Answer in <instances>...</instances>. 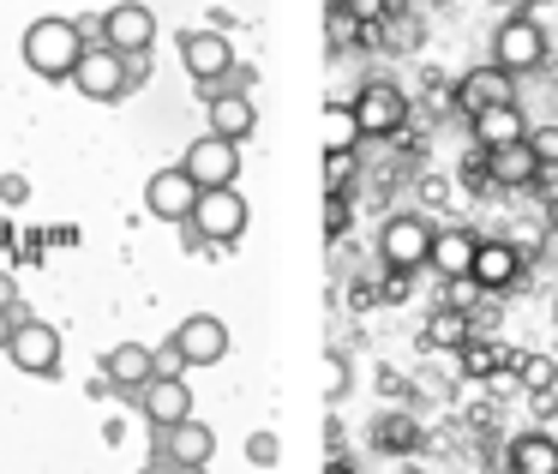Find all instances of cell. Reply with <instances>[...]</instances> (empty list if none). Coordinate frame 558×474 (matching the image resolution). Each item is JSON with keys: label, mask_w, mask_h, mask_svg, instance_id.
Returning <instances> with one entry per match:
<instances>
[{"label": "cell", "mask_w": 558, "mask_h": 474, "mask_svg": "<svg viewBox=\"0 0 558 474\" xmlns=\"http://www.w3.org/2000/svg\"><path fill=\"white\" fill-rule=\"evenodd\" d=\"M186 229L198 246H229L246 234V198L234 186H198L193 210H186Z\"/></svg>", "instance_id": "1"}, {"label": "cell", "mask_w": 558, "mask_h": 474, "mask_svg": "<svg viewBox=\"0 0 558 474\" xmlns=\"http://www.w3.org/2000/svg\"><path fill=\"white\" fill-rule=\"evenodd\" d=\"M78 49H85V31H78L73 19H37V25L25 31V61H31V73H43V78H66L78 61Z\"/></svg>", "instance_id": "2"}, {"label": "cell", "mask_w": 558, "mask_h": 474, "mask_svg": "<svg viewBox=\"0 0 558 474\" xmlns=\"http://www.w3.org/2000/svg\"><path fill=\"white\" fill-rule=\"evenodd\" d=\"M349 114H354V126H361V138H397L402 126H409V97H402L390 78H373V85L354 90Z\"/></svg>", "instance_id": "3"}, {"label": "cell", "mask_w": 558, "mask_h": 474, "mask_svg": "<svg viewBox=\"0 0 558 474\" xmlns=\"http://www.w3.org/2000/svg\"><path fill=\"white\" fill-rule=\"evenodd\" d=\"M493 66H505L510 78H529L546 66V31L534 25L529 13L505 19V25L493 31Z\"/></svg>", "instance_id": "4"}, {"label": "cell", "mask_w": 558, "mask_h": 474, "mask_svg": "<svg viewBox=\"0 0 558 474\" xmlns=\"http://www.w3.org/2000/svg\"><path fill=\"white\" fill-rule=\"evenodd\" d=\"M66 78H73L90 102H121L126 97V54H114L109 42H85Z\"/></svg>", "instance_id": "5"}, {"label": "cell", "mask_w": 558, "mask_h": 474, "mask_svg": "<svg viewBox=\"0 0 558 474\" xmlns=\"http://www.w3.org/2000/svg\"><path fill=\"white\" fill-rule=\"evenodd\" d=\"M7 361L19 366V373L31 378H49L54 366H61V330L43 325V318H13V337H7Z\"/></svg>", "instance_id": "6"}, {"label": "cell", "mask_w": 558, "mask_h": 474, "mask_svg": "<svg viewBox=\"0 0 558 474\" xmlns=\"http://www.w3.org/2000/svg\"><path fill=\"white\" fill-rule=\"evenodd\" d=\"M181 169L193 174V186H234V181H241V145L222 138V133H205V138L186 145Z\"/></svg>", "instance_id": "7"}, {"label": "cell", "mask_w": 558, "mask_h": 474, "mask_svg": "<svg viewBox=\"0 0 558 474\" xmlns=\"http://www.w3.org/2000/svg\"><path fill=\"white\" fill-rule=\"evenodd\" d=\"M426 241H433V222L426 217H390L378 229V265L385 270H426Z\"/></svg>", "instance_id": "8"}, {"label": "cell", "mask_w": 558, "mask_h": 474, "mask_svg": "<svg viewBox=\"0 0 558 474\" xmlns=\"http://www.w3.org/2000/svg\"><path fill=\"white\" fill-rule=\"evenodd\" d=\"M181 66H186V73H193L205 90L229 85V78H234V49H229V37H222V31H186V37H181Z\"/></svg>", "instance_id": "9"}, {"label": "cell", "mask_w": 558, "mask_h": 474, "mask_svg": "<svg viewBox=\"0 0 558 474\" xmlns=\"http://www.w3.org/2000/svg\"><path fill=\"white\" fill-rule=\"evenodd\" d=\"M481 169L493 186H505V193H529V186H541V157L529 150V138H510V145H493L481 150Z\"/></svg>", "instance_id": "10"}, {"label": "cell", "mask_w": 558, "mask_h": 474, "mask_svg": "<svg viewBox=\"0 0 558 474\" xmlns=\"http://www.w3.org/2000/svg\"><path fill=\"white\" fill-rule=\"evenodd\" d=\"M522 277V246L517 241H474V258H469V282L481 294H505L517 289Z\"/></svg>", "instance_id": "11"}, {"label": "cell", "mask_w": 558, "mask_h": 474, "mask_svg": "<svg viewBox=\"0 0 558 474\" xmlns=\"http://www.w3.org/2000/svg\"><path fill=\"white\" fill-rule=\"evenodd\" d=\"M217 457V438H210V426H198L193 414L174 426H157V457L150 462H174V469H205V462Z\"/></svg>", "instance_id": "12"}, {"label": "cell", "mask_w": 558, "mask_h": 474, "mask_svg": "<svg viewBox=\"0 0 558 474\" xmlns=\"http://www.w3.org/2000/svg\"><path fill=\"white\" fill-rule=\"evenodd\" d=\"M102 42H109L114 54H150V42H157V13H150L145 0H126V7L102 13Z\"/></svg>", "instance_id": "13"}, {"label": "cell", "mask_w": 558, "mask_h": 474, "mask_svg": "<svg viewBox=\"0 0 558 474\" xmlns=\"http://www.w3.org/2000/svg\"><path fill=\"white\" fill-rule=\"evenodd\" d=\"M450 102H457L462 114H474V109H493V102H517V78L505 73V66H474V73H462L457 78V90H450Z\"/></svg>", "instance_id": "14"}, {"label": "cell", "mask_w": 558, "mask_h": 474, "mask_svg": "<svg viewBox=\"0 0 558 474\" xmlns=\"http://www.w3.org/2000/svg\"><path fill=\"white\" fill-rule=\"evenodd\" d=\"M169 342L186 354V366H217L222 354H229V325H222V318H210V313H193Z\"/></svg>", "instance_id": "15"}, {"label": "cell", "mask_w": 558, "mask_h": 474, "mask_svg": "<svg viewBox=\"0 0 558 474\" xmlns=\"http://www.w3.org/2000/svg\"><path fill=\"white\" fill-rule=\"evenodd\" d=\"M193 198H198V186H193V174H186V169H157V174H150V186H145V205H150V217H157V222H186Z\"/></svg>", "instance_id": "16"}, {"label": "cell", "mask_w": 558, "mask_h": 474, "mask_svg": "<svg viewBox=\"0 0 558 474\" xmlns=\"http://www.w3.org/2000/svg\"><path fill=\"white\" fill-rule=\"evenodd\" d=\"M205 109H210V133L234 138V145L258 126V102L246 97V90H222L217 85V90H205Z\"/></svg>", "instance_id": "17"}, {"label": "cell", "mask_w": 558, "mask_h": 474, "mask_svg": "<svg viewBox=\"0 0 558 474\" xmlns=\"http://www.w3.org/2000/svg\"><path fill=\"white\" fill-rule=\"evenodd\" d=\"M474 241H481V234H469V229H433V241H426V270H438L445 282H469Z\"/></svg>", "instance_id": "18"}, {"label": "cell", "mask_w": 558, "mask_h": 474, "mask_svg": "<svg viewBox=\"0 0 558 474\" xmlns=\"http://www.w3.org/2000/svg\"><path fill=\"white\" fill-rule=\"evenodd\" d=\"M138 409H145L150 426H174L193 414V390L181 385V378H150L145 390H138Z\"/></svg>", "instance_id": "19"}, {"label": "cell", "mask_w": 558, "mask_h": 474, "mask_svg": "<svg viewBox=\"0 0 558 474\" xmlns=\"http://www.w3.org/2000/svg\"><path fill=\"white\" fill-rule=\"evenodd\" d=\"M102 373H109L114 390L138 397V390L150 385V349H145V342H114V349L102 354Z\"/></svg>", "instance_id": "20"}, {"label": "cell", "mask_w": 558, "mask_h": 474, "mask_svg": "<svg viewBox=\"0 0 558 474\" xmlns=\"http://www.w3.org/2000/svg\"><path fill=\"white\" fill-rule=\"evenodd\" d=\"M469 126H474V145H481V150L510 145V138L529 133V121H522V102H493V109H474Z\"/></svg>", "instance_id": "21"}, {"label": "cell", "mask_w": 558, "mask_h": 474, "mask_svg": "<svg viewBox=\"0 0 558 474\" xmlns=\"http://www.w3.org/2000/svg\"><path fill=\"white\" fill-rule=\"evenodd\" d=\"M505 462L517 474H558V438L553 433H522V438H510Z\"/></svg>", "instance_id": "22"}, {"label": "cell", "mask_w": 558, "mask_h": 474, "mask_svg": "<svg viewBox=\"0 0 558 474\" xmlns=\"http://www.w3.org/2000/svg\"><path fill=\"white\" fill-rule=\"evenodd\" d=\"M457 361H462V373H469V378H493L498 366H510V354L498 349V342H481V337L469 330V337L457 342Z\"/></svg>", "instance_id": "23"}, {"label": "cell", "mask_w": 558, "mask_h": 474, "mask_svg": "<svg viewBox=\"0 0 558 474\" xmlns=\"http://www.w3.org/2000/svg\"><path fill=\"white\" fill-rule=\"evenodd\" d=\"M510 373H517V385L529 390V397H541V390L558 385V361H553V354H510Z\"/></svg>", "instance_id": "24"}, {"label": "cell", "mask_w": 558, "mask_h": 474, "mask_svg": "<svg viewBox=\"0 0 558 474\" xmlns=\"http://www.w3.org/2000/svg\"><path fill=\"white\" fill-rule=\"evenodd\" d=\"M469 330H474V325H469V313H462V306H445V313L426 318V342H433V349H457Z\"/></svg>", "instance_id": "25"}, {"label": "cell", "mask_w": 558, "mask_h": 474, "mask_svg": "<svg viewBox=\"0 0 558 474\" xmlns=\"http://www.w3.org/2000/svg\"><path fill=\"white\" fill-rule=\"evenodd\" d=\"M354 138H361L354 114H349V109H330V114H325V150H354Z\"/></svg>", "instance_id": "26"}, {"label": "cell", "mask_w": 558, "mask_h": 474, "mask_svg": "<svg viewBox=\"0 0 558 474\" xmlns=\"http://www.w3.org/2000/svg\"><path fill=\"white\" fill-rule=\"evenodd\" d=\"M354 174V150H325V193H342Z\"/></svg>", "instance_id": "27"}, {"label": "cell", "mask_w": 558, "mask_h": 474, "mask_svg": "<svg viewBox=\"0 0 558 474\" xmlns=\"http://www.w3.org/2000/svg\"><path fill=\"white\" fill-rule=\"evenodd\" d=\"M529 150L541 157V169H558V126H529Z\"/></svg>", "instance_id": "28"}, {"label": "cell", "mask_w": 558, "mask_h": 474, "mask_svg": "<svg viewBox=\"0 0 558 474\" xmlns=\"http://www.w3.org/2000/svg\"><path fill=\"white\" fill-rule=\"evenodd\" d=\"M186 373V354L174 349V342H162V349H150V378H181Z\"/></svg>", "instance_id": "29"}, {"label": "cell", "mask_w": 558, "mask_h": 474, "mask_svg": "<svg viewBox=\"0 0 558 474\" xmlns=\"http://www.w3.org/2000/svg\"><path fill=\"white\" fill-rule=\"evenodd\" d=\"M342 13H349L354 25H378V19L390 13V0H342Z\"/></svg>", "instance_id": "30"}, {"label": "cell", "mask_w": 558, "mask_h": 474, "mask_svg": "<svg viewBox=\"0 0 558 474\" xmlns=\"http://www.w3.org/2000/svg\"><path fill=\"white\" fill-rule=\"evenodd\" d=\"M378 445H385V450H409L414 445V421H385V426H378Z\"/></svg>", "instance_id": "31"}, {"label": "cell", "mask_w": 558, "mask_h": 474, "mask_svg": "<svg viewBox=\"0 0 558 474\" xmlns=\"http://www.w3.org/2000/svg\"><path fill=\"white\" fill-rule=\"evenodd\" d=\"M246 462H265V469H270V462H277V438H270V433H258L253 445H246Z\"/></svg>", "instance_id": "32"}, {"label": "cell", "mask_w": 558, "mask_h": 474, "mask_svg": "<svg viewBox=\"0 0 558 474\" xmlns=\"http://www.w3.org/2000/svg\"><path fill=\"white\" fill-rule=\"evenodd\" d=\"M325 198H330V205H325V229L337 234L342 222H349V198H342V193H325Z\"/></svg>", "instance_id": "33"}, {"label": "cell", "mask_w": 558, "mask_h": 474, "mask_svg": "<svg viewBox=\"0 0 558 474\" xmlns=\"http://www.w3.org/2000/svg\"><path fill=\"white\" fill-rule=\"evenodd\" d=\"M325 385H330V397H342V390H349V366L330 361V366H325Z\"/></svg>", "instance_id": "34"}, {"label": "cell", "mask_w": 558, "mask_h": 474, "mask_svg": "<svg viewBox=\"0 0 558 474\" xmlns=\"http://www.w3.org/2000/svg\"><path fill=\"white\" fill-rule=\"evenodd\" d=\"M0 306H7V313H25V306H19V282L7 277V270H0Z\"/></svg>", "instance_id": "35"}, {"label": "cell", "mask_w": 558, "mask_h": 474, "mask_svg": "<svg viewBox=\"0 0 558 474\" xmlns=\"http://www.w3.org/2000/svg\"><path fill=\"white\" fill-rule=\"evenodd\" d=\"M0 198H7V205H25V198H31V186H25V181H13V174H7V181H0Z\"/></svg>", "instance_id": "36"}, {"label": "cell", "mask_w": 558, "mask_h": 474, "mask_svg": "<svg viewBox=\"0 0 558 474\" xmlns=\"http://www.w3.org/2000/svg\"><path fill=\"white\" fill-rule=\"evenodd\" d=\"M13 318H25V313H7V306H0V349H7V337H13Z\"/></svg>", "instance_id": "37"}, {"label": "cell", "mask_w": 558, "mask_h": 474, "mask_svg": "<svg viewBox=\"0 0 558 474\" xmlns=\"http://www.w3.org/2000/svg\"><path fill=\"white\" fill-rule=\"evenodd\" d=\"M546 217H553V229H558V205H553V210H546Z\"/></svg>", "instance_id": "38"}]
</instances>
